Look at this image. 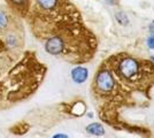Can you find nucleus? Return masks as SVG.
<instances>
[{
	"label": "nucleus",
	"mask_w": 154,
	"mask_h": 138,
	"mask_svg": "<svg viewBox=\"0 0 154 138\" xmlns=\"http://www.w3.org/2000/svg\"><path fill=\"white\" fill-rule=\"evenodd\" d=\"M115 72L122 81L135 82L140 76V63L135 58L127 57L119 61Z\"/></svg>",
	"instance_id": "f257e3e1"
},
{
	"label": "nucleus",
	"mask_w": 154,
	"mask_h": 138,
	"mask_svg": "<svg viewBox=\"0 0 154 138\" xmlns=\"http://www.w3.org/2000/svg\"><path fill=\"white\" fill-rule=\"evenodd\" d=\"M94 84L97 90L101 93H109L114 90L116 85L115 76L107 68L100 69L94 77Z\"/></svg>",
	"instance_id": "f03ea898"
},
{
	"label": "nucleus",
	"mask_w": 154,
	"mask_h": 138,
	"mask_svg": "<svg viewBox=\"0 0 154 138\" xmlns=\"http://www.w3.org/2000/svg\"><path fill=\"white\" fill-rule=\"evenodd\" d=\"M64 40L60 36H53L46 40L45 51L51 55H59L64 51Z\"/></svg>",
	"instance_id": "7ed1b4c3"
},
{
	"label": "nucleus",
	"mask_w": 154,
	"mask_h": 138,
	"mask_svg": "<svg viewBox=\"0 0 154 138\" xmlns=\"http://www.w3.org/2000/svg\"><path fill=\"white\" fill-rule=\"evenodd\" d=\"M71 79L75 84H83L89 78V69L83 66H76L70 72Z\"/></svg>",
	"instance_id": "20e7f679"
},
{
	"label": "nucleus",
	"mask_w": 154,
	"mask_h": 138,
	"mask_svg": "<svg viewBox=\"0 0 154 138\" xmlns=\"http://www.w3.org/2000/svg\"><path fill=\"white\" fill-rule=\"evenodd\" d=\"M85 131L91 136H96V137H103L106 133V130L103 128V125L99 122H93L89 125L85 127Z\"/></svg>",
	"instance_id": "39448f33"
},
{
	"label": "nucleus",
	"mask_w": 154,
	"mask_h": 138,
	"mask_svg": "<svg viewBox=\"0 0 154 138\" xmlns=\"http://www.w3.org/2000/svg\"><path fill=\"white\" fill-rule=\"evenodd\" d=\"M40 8L45 11H52L58 5V0H36Z\"/></svg>",
	"instance_id": "423d86ee"
},
{
	"label": "nucleus",
	"mask_w": 154,
	"mask_h": 138,
	"mask_svg": "<svg viewBox=\"0 0 154 138\" xmlns=\"http://www.w3.org/2000/svg\"><path fill=\"white\" fill-rule=\"evenodd\" d=\"M115 19L119 24H121V26H128L129 17L127 16V14L125 13H117L115 15Z\"/></svg>",
	"instance_id": "0eeeda50"
},
{
	"label": "nucleus",
	"mask_w": 154,
	"mask_h": 138,
	"mask_svg": "<svg viewBox=\"0 0 154 138\" xmlns=\"http://www.w3.org/2000/svg\"><path fill=\"white\" fill-rule=\"evenodd\" d=\"M6 45L8 48H14L17 46V37L14 35H8L6 37Z\"/></svg>",
	"instance_id": "6e6552de"
},
{
	"label": "nucleus",
	"mask_w": 154,
	"mask_h": 138,
	"mask_svg": "<svg viewBox=\"0 0 154 138\" xmlns=\"http://www.w3.org/2000/svg\"><path fill=\"white\" fill-rule=\"evenodd\" d=\"M8 26V16L4 11H0V30H4Z\"/></svg>",
	"instance_id": "1a4fd4ad"
},
{
	"label": "nucleus",
	"mask_w": 154,
	"mask_h": 138,
	"mask_svg": "<svg viewBox=\"0 0 154 138\" xmlns=\"http://www.w3.org/2000/svg\"><path fill=\"white\" fill-rule=\"evenodd\" d=\"M146 45L149 50H154V32L149 33V36L147 37L146 39Z\"/></svg>",
	"instance_id": "9d476101"
},
{
	"label": "nucleus",
	"mask_w": 154,
	"mask_h": 138,
	"mask_svg": "<svg viewBox=\"0 0 154 138\" xmlns=\"http://www.w3.org/2000/svg\"><path fill=\"white\" fill-rule=\"evenodd\" d=\"M52 138H69V136L66 133H55Z\"/></svg>",
	"instance_id": "9b49d317"
},
{
	"label": "nucleus",
	"mask_w": 154,
	"mask_h": 138,
	"mask_svg": "<svg viewBox=\"0 0 154 138\" xmlns=\"http://www.w3.org/2000/svg\"><path fill=\"white\" fill-rule=\"evenodd\" d=\"M12 2H13L14 5H22V4H24L26 0H11Z\"/></svg>",
	"instance_id": "f8f14e48"
},
{
	"label": "nucleus",
	"mask_w": 154,
	"mask_h": 138,
	"mask_svg": "<svg viewBox=\"0 0 154 138\" xmlns=\"http://www.w3.org/2000/svg\"><path fill=\"white\" fill-rule=\"evenodd\" d=\"M148 30H149V32L151 33L154 32V21H152V22H151V24L148 26Z\"/></svg>",
	"instance_id": "ddd939ff"
},
{
	"label": "nucleus",
	"mask_w": 154,
	"mask_h": 138,
	"mask_svg": "<svg viewBox=\"0 0 154 138\" xmlns=\"http://www.w3.org/2000/svg\"><path fill=\"white\" fill-rule=\"evenodd\" d=\"M88 116H89V118H93V114H92V113H88Z\"/></svg>",
	"instance_id": "4468645a"
},
{
	"label": "nucleus",
	"mask_w": 154,
	"mask_h": 138,
	"mask_svg": "<svg viewBox=\"0 0 154 138\" xmlns=\"http://www.w3.org/2000/svg\"><path fill=\"white\" fill-rule=\"evenodd\" d=\"M149 60H152V61H154V55H151V58H149Z\"/></svg>",
	"instance_id": "2eb2a0df"
}]
</instances>
